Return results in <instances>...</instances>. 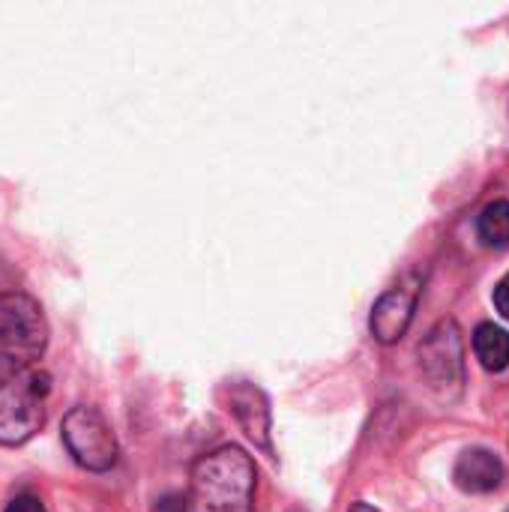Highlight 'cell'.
I'll use <instances>...</instances> for the list:
<instances>
[{
  "mask_svg": "<svg viewBox=\"0 0 509 512\" xmlns=\"http://www.w3.org/2000/svg\"><path fill=\"white\" fill-rule=\"evenodd\" d=\"M231 414L240 423V429L246 432V438L255 447L270 453V408H267L264 393L255 384L240 381L231 387Z\"/></svg>",
  "mask_w": 509,
  "mask_h": 512,
  "instance_id": "obj_7",
  "label": "cell"
},
{
  "mask_svg": "<svg viewBox=\"0 0 509 512\" xmlns=\"http://www.w3.org/2000/svg\"><path fill=\"white\" fill-rule=\"evenodd\" d=\"M414 309H417V294L414 291H405V288H393L387 291L375 309H372V336L381 342V345H393L399 342L408 327H411V318H414Z\"/></svg>",
  "mask_w": 509,
  "mask_h": 512,
  "instance_id": "obj_6",
  "label": "cell"
},
{
  "mask_svg": "<svg viewBox=\"0 0 509 512\" xmlns=\"http://www.w3.org/2000/svg\"><path fill=\"white\" fill-rule=\"evenodd\" d=\"M477 234L492 249L509 246V201H492L477 216Z\"/></svg>",
  "mask_w": 509,
  "mask_h": 512,
  "instance_id": "obj_10",
  "label": "cell"
},
{
  "mask_svg": "<svg viewBox=\"0 0 509 512\" xmlns=\"http://www.w3.org/2000/svg\"><path fill=\"white\" fill-rule=\"evenodd\" d=\"M474 354L486 372H504L509 366V333L498 324H480L474 330Z\"/></svg>",
  "mask_w": 509,
  "mask_h": 512,
  "instance_id": "obj_9",
  "label": "cell"
},
{
  "mask_svg": "<svg viewBox=\"0 0 509 512\" xmlns=\"http://www.w3.org/2000/svg\"><path fill=\"white\" fill-rule=\"evenodd\" d=\"M192 512H255V462L240 447H219L192 465Z\"/></svg>",
  "mask_w": 509,
  "mask_h": 512,
  "instance_id": "obj_1",
  "label": "cell"
},
{
  "mask_svg": "<svg viewBox=\"0 0 509 512\" xmlns=\"http://www.w3.org/2000/svg\"><path fill=\"white\" fill-rule=\"evenodd\" d=\"M48 345V324L39 303L21 291L0 294V357L36 363Z\"/></svg>",
  "mask_w": 509,
  "mask_h": 512,
  "instance_id": "obj_3",
  "label": "cell"
},
{
  "mask_svg": "<svg viewBox=\"0 0 509 512\" xmlns=\"http://www.w3.org/2000/svg\"><path fill=\"white\" fill-rule=\"evenodd\" d=\"M495 309L509 321V273L495 285Z\"/></svg>",
  "mask_w": 509,
  "mask_h": 512,
  "instance_id": "obj_12",
  "label": "cell"
},
{
  "mask_svg": "<svg viewBox=\"0 0 509 512\" xmlns=\"http://www.w3.org/2000/svg\"><path fill=\"white\" fill-rule=\"evenodd\" d=\"M3 512H48L42 507V501L36 498V495H18V498H12L9 501V507Z\"/></svg>",
  "mask_w": 509,
  "mask_h": 512,
  "instance_id": "obj_11",
  "label": "cell"
},
{
  "mask_svg": "<svg viewBox=\"0 0 509 512\" xmlns=\"http://www.w3.org/2000/svg\"><path fill=\"white\" fill-rule=\"evenodd\" d=\"M63 444L69 456L87 471H108L117 462V438L96 408L78 405L63 417Z\"/></svg>",
  "mask_w": 509,
  "mask_h": 512,
  "instance_id": "obj_4",
  "label": "cell"
},
{
  "mask_svg": "<svg viewBox=\"0 0 509 512\" xmlns=\"http://www.w3.org/2000/svg\"><path fill=\"white\" fill-rule=\"evenodd\" d=\"M348 512H381V510H375L372 504H366V501H360V504H354V507H351V510H348Z\"/></svg>",
  "mask_w": 509,
  "mask_h": 512,
  "instance_id": "obj_13",
  "label": "cell"
},
{
  "mask_svg": "<svg viewBox=\"0 0 509 512\" xmlns=\"http://www.w3.org/2000/svg\"><path fill=\"white\" fill-rule=\"evenodd\" d=\"M48 378L33 366L0 357V444L18 447L45 423Z\"/></svg>",
  "mask_w": 509,
  "mask_h": 512,
  "instance_id": "obj_2",
  "label": "cell"
},
{
  "mask_svg": "<svg viewBox=\"0 0 509 512\" xmlns=\"http://www.w3.org/2000/svg\"><path fill=\"white\" fill-rule=\"evenodd\" d=\"M465 351H462V336L456 321H444L438 330L429 333V339L420 345V369L435 390L447 387H462L465 378Z\"/></svg>",
  "mask_w": 509,
  "mask_h": 512,
  "instance_id": "obj_5",
  "label": "cell"
},
{
  "mask_svg": "<svg viewBox=\"0 0 509 512\" xmlns=\"http://www.w3.org/2000/svg\"><path fill=\"white\" fill-rule=\"evenodd\" d=\"M453 480L468 495H489L504 483V462L483 447H471L459 456L453 468Z\"/></svg>",
  "mask_w": 509,
  "mask_h": 512,
  "instance_id": "obj_8",
  "label": "cell"
}]
</instances>
